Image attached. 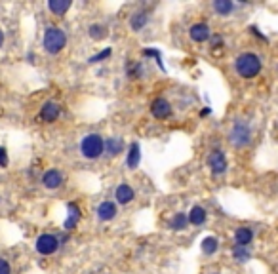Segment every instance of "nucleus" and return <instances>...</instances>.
<instances>
[{"mask_svg":"<svg viewBox=\"0 0 278 274\" xmlns=\"http://www.w3.org/2000/svg\"><path fill=\"white\" fill-rule=\"evenodd\" d=\"M261 67H263L261 57L257 53H252V51L242 53V55L236 57V61H234V69H236V73L242 78H255V76L261 73Z\"/></svg>","mask_w":278,"mask_h":274,"instance_id":"f257e3e1","label":"nucleus"},{"mask_svg":"<svg viewBox=\"0 0 278 274\" xmlns=\"http://www.w3.org/2000/svg\"><path fill=\"white\" fill-rule=\"evenodd\" d=\"M105 152V139L99 134H88L80 141V154L88 160H97Z\"/></svg>","mask_w":278,"mask_h":274,"instance_id":"f03ea898","label":"nucleus"},{"mask_svg":"<svg viewBox=\"0 0 278 274\" xmlns=\"http://www.w3.org/2000/svg\"><path fill=\"white\" fill-rule=\"evenodd\" d=\"M42 44H44V50L48 53L56 55L67 46V35L59 27H48L46 33H44V38H42Z\"/></svg>","mask_w":278,"mask_h":274,"instance_id":"7ed1b4c3","label":"nucleus"},{"mask_svg":"<svg viewBox=\"0 0 278 274\" xmlns=\"http://www.w3.org/2000/svg\"><path fill=\"white\" fill-rule=\"evenodd\" d=\"M229 141L234 147H246L252 143V128L246 120H236L229 132Z\"/></svg>","mask_w":278,"mask_h":274,"instance_id":"20e7f679","label":"nucleus"},{"mask_svg":"<svg viewBox=\"0 0 278 274\" xmlns=\"http://www.w3.org/2000/svg\"><path fill=\"white\" fill-rule=\"evenodd\" d=\"M35 248L40 255H54L59 248V238L56 234H40L35 242Z\"/></svg>","mask_w":278,"mask_h":274,"instance_id":"39448f33","label":"nucleus"},{"mask_svg":"<svg viewBox=\"0 0 278 274\" xmlns=\"http://www.w3.org/2000/svg\"><path fill=\"white\" fill-rule=\"evenodd\" d=\"M171 103L168 99H164V97H157V99L151 103V114L157 118V120H166L171 116Z\"/></svg>","mask_w":278,"mask_h":274,"instance_id":"423d86ee","label":"nucleus"},{"mask_svg":"<svg viewBox=\"0 0 278 274\" xmlns=\"http://www.w3.org/2000/svg\"><path fill=\"white\" fill-rule=\"evenodd\" d=\"M208 166L212 170L214 175H221L227 172V158H225V152L223 150H214L210 156H208Z\"/></svg>","mask_w":278,"mask_h":274,"instance_id":"0eeeda50","label":"nucleus"},{"mask_svg":"<svg viewBox=\"0 0 278 274\" xmlns=\"http://www.w3.org/2000/svg\"><path fill=\"white\" fill-rule=\"evenodd\" d=\"M116 204L114 202H111V200H105V202H101L99 206H97V217L101 219V221H112L114 217H116Z\"/></svg>","mask_w":278,"mask_h":274,"instance_id":"6e6552de","label":"nucleus"},{"mask_svg":"<svg viewBox=\"0 0 278 274\" xmlns=\"http://www.w3.org/2000/svg\"><path fill=\"white\" fill-rule=\"evenodd\" d=\"M189 37L193 38L194 42L202 44V42H206V40H210L212 31H210V27L206 25V23H194V25L189 29Z\"/></svg>","mask_w":278,"mask_h":274,"instance_id":"1a4fd4ad","label":"nucleus"},{"mask_svg":"<svg viewBox=\"0 0 278 274\" xmlns=\"http://www.w3.org/2000/svg\"><path fill=\"white\" fill-rule=\"evenodd\" d=\"M61 114V109L57 103H54V101H48V103H44L42 105V109H40V118L44 120V122H56L57 118H59Z\"/></svg>","mask_w":278,"mask_h":274,"instance_id":"9d476101","label":"nucleus"},{"mask_svg":"<svg viewBox=\"0 0 278 274\" xmlns=\"http://www.w3.org/2000/svg\"><path fill=\"white\" fill-rule=\"evenodd\" d=\"M42 185L50 190H56L63 185V175H61L59 170H48L46 174L42 175Z\"/></svg>","mask_w":278,"mask_h":274,"instance_id":"9b49d317","label":"nucleus"},{"mask_svg":"<svg viewBox=\"0 0 278 274\" xmlns=\"http://www.w3.org/2000/svg\"><path fill=\"white\" fill-rule=\"evenodd\" d=\"M254 240V230L250 227H238L234 230V246H242V248H248Z\"/></svg>","mask_w":278,"mask_h":274,"instance_id":"f8f14e48","label":"nucleus"},{"mask_svg":"<svg viewBox=\"0 0 278 274\" xmlns=\"http://www.w3.org/2000/svg\"><path fill=\"white\" fill-rule=\"evenodd\" d=\"M114 198H116V202L118 204H130L133 198H135V192H133V188L128 185V183H120L118 187H116V190H114Z\"/></svg>","mask_w":278,"mask_h":274,"instance_id":"ddd939ff","label":"nucleus"},{"mask_svg":"<svg viewBox=\"0 0 278 274\" xmlns=\"http://www.w3.org/2000/svg\"><path fill=\"white\" fill-rule=\"evenodd\" d=\"M139 162H141V147H139V143L133 141L130 149H128V154H126V166L130 170H135L139 166Z\"/></svg>","mask_w":278,"mask_h":274,"instance_id":"4468645a","label":"nucleus"},{"mask_svg":"<svg viewBox=\"0 0 278 274\" xmlns=\"http://www.w3.org/2000/svg\"><path fill=\"white\" fill-rule=\"evenodd\" d=\"M67 208H69V215H67V219H65L63 227H65L67 230H71V228H74V227H76V223L80 221L82 213H80V208H78L76 204H73V202H71Z\"/></svg>","mask_w":278,"mask_h":274,"instance_id":"2eb2a0df","label":"nucleus"},{"mask_svg":"<svg viewBox=\"0 0 278 274\" xmlns=\"http://www.w3.org/2000/svg\"><path fill=\"white\" fill-rule=\"evenodd\" d=\"M105 152L111 156H118L120 152H124V141L120 137H109L105 141Z\"/></svg>","mask_w":278,"mask_h":274,"instance_id":"dca6fc26","label":"nucleus"},{"mask_svg":"<svg viewBox=\"0 0 278 274\" xmlns=\"http://www.w3.org/2000/svg\"><path fill=\"white\" fill-rule=\"evenodd\" d=\"M206 217H208V213H206L204 208H202V206H194L193 210L189 212V215H187V221H189L191 225L200 227V225L206 223Z\"/></svg>","mask_w":278,"mask_h":274,"instance_id":"f3484780","label":"nucleus"},{"mask_svg":"<svg viewBox=\"0 0 278 274\" xmlns=\"http://www.w3.org/2000/svg\"><path fill=\"white\" fill-rule=\"evenodd\" d=\"M71 6H73L71 0H48V10L56 15H65Z\"/></svg>","mask_w":278,"mask_h":274,"instance_id":"a211bd4d","label":"nucleus"},{"mask_svg":"<svg viewBox=\"0 0 278 274\" xmlns=\"http://www.w3.org/2000/svg\"><path fill=\"white\" fill-rule=\"evenodd\" d=\"M147 23H149V12H147V10L135 12L132 15V21H130V25H132L133 31H141V29H145Z\"/></svg>","mask_w":278,"mask_h":274,"instance_id":"6ab92c4d","label":"nucleus"},{"mask_svg":"<svg viewBox=\"0 0 278 274\" xmlns=\"http://www.w3.org/2000/svg\"><path fill=\"white\" fill-rule=\"evenodd\" d=\"M88 35H90L92 40L99 42V40H103V38L107 37V27L101 25V23H94V25L88 27Z\"/></svg>","mask_w":278,"mask_h":274,"instance_id":"aec40b11","label":"nucleus"},{"mask_svg":"<svg viewBox=\"0 0 278 274\" xmlns=\"http://www.w3.org/2000/svg\"><path fill=\"white\" fill-rule=\"evenodd\" d=\"M219 249V240L216 236H206L202 240V253L206 255H214Z\"/></svg>","mask_w":278,"mask_h":274,"instance_id":"412c9836","label":"nucleus"},{"mask_svg":"<svg viewBox=\"0 0 278 274\" xmlns=\"http://www.w3.org/2000/svg\"><path fill=\"white\" fill-rule=\"evenodd\" d=\"M187 223H189V221H187V215L179 212V213H175V215L171 217V221H169V228H171V230H185V228H187Z\"/></svg>","mask_w":278,"mask_h":274,"instance_id":"4be33fe9","label":"nucleus"},{"mask_svg":"<svg viewBox=\"0 0 278 274\" xmlns=\"http://www.w3.org/2000/svg\"><path fill=\"white\" fill-rule=\"evenodd\" d=\"M214 10L219 13V15H229L234 10V4L229 2V0H216L214 2Z\"/></svg>","mask_w":278,"mask_h":274,"instance_id":"5701e85b","label":"nucleus"},{"mask_svg":"<svg viewBox=\"0 0 278 274\" xmlns=\"http://www.w3.org/2000/svg\"><path fill=\"white\" fill-rule=\"evenodd\" d=\"M232 257L236 259V261H248L250 257H252V253H250V249L248 248H242V246H232Z\"/></svg>","mask_w":278,"mask_h":274,"instance_id":"b1692460","label":"nucleus"},{"mask_svg":"<svg viewBox=\"0 0 278 274\" xmlns=\"http://www.w3.org/2000/svg\"><path fill=\"white\" fill-rule=\"evenodd\" d=\"M141 63H128V76L130 78H137V76H141Z\"/></svg>","mask_w":278,"mask_h":274,"instance_id":"393cba45","label":"nucleus"},{"mask_svg":"<svg viewBox=\"0 0 278 274\" xmlns=\"http://www.w3.org/2000/svg\"><path fill=\"white\" fill-rule=\"evenodd\" d=\"M111 53H112V50H111V48H105L103 51H99L97 55L90 57L88 61H90V63H99V61H103V59H107V57H111Z\"/></svg>","mask_w":278,"mask_h":274,"instance_id":"a878e982","label":"nucleus"},{"mask_svg":"<svg viewBox=\"0 0 278 274\" xmlns=\"http://www.w3.org/2000/svg\"><path fill=\"white\" fill-rule=\"evenodd\" d=\"M0 274H12V265L4 257H0Z\"/></svg>","mask_w":278,"mask_h":274,"instance_id":"bb28decb","label":"nucleus"},{"mask_svg":"<svg viewBox=\"0 0 278 274\" xmlns=\"http://www.w3.org/2000/svg\"><path fill=\"white\" fill-rule=\"evenodd\" d=\"M143 53H145V55H151V57H155V59L158 61V65H160V67L164 69V65H162V61H160V51H157V50H145Z\"/></svg>","mask_w":278,"mask_h":274,"instance_id":"cd10ccee","label":"nucleus"},{"mask_svg":"<svg viewBox=\"0 0 278 274\" xmlns=\"http://www.w3.org/2000/svg\"><path fill=\"white\" fill-rule=\"evenodd\" d=\"M2 44H4V31L0 29V46H2Z\"/></svg>","mask_w":278,"mask_h":274,"instance_id":"c85d7f7f","label":"nucleus"},{"mask_svg":"<svg viewBox=\"0 0 278 274\" xmlns=\"http://www.w3.org/2000/svg\"><path fill=\"white\" fill-rule=\"evenodd\" d=\"M206 114H210V109H204V111L200 112V116H206Z\"/></svg>","mask_w":278,"mask_h":274,"instance_id":"c756f323","label":"nucleus"},{"mask_svg":"<svg viewBox=\"0 0 278 274\" xmlns=\"http://www.w3.org/2000/svg\"><path fill=\"white\" fill-rule=\"evenodd\" d=\"M2 150H4V147H0V152H2Z\"/></svg>","mask_w":278,"mask_h":274,"instance_id":"7c9ffc66","label":"nucleus"}]
</instances>
